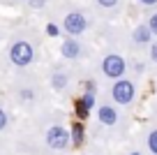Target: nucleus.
I'll return each mask as SVG.
<instances>
[{
  "mask_svg": "<svg viewBox=\"0 0 157 155\" xmlns=\"http://www.w3.org/2000/svg\"><path fill=\"white\" fill-rule=\"evenodd\" d=\"M127 155H143L141 150H132V153H127Z\"/></svg>",
  "mask_w": 157,
  "mask_h": 155,
  "instance_id": "nucleus-19",
  "label": "nucleus"
},
{
  "mask_svg": "<svg viewBox=\"0 0 157 155\" xmlns=\"http://www.w3.org/2000/svg\"><path fill=\"white\" fill-rule=\"evenodd\" d=\"M10 60L16 67H28L35 63V46L28 39H14L10 44Z\"/></svg>",
  "mask_w": 157,
  "mask_h": 155,
  "instance_id": "nucleus-3",
  "label": "nucleus"
},
{
  "mask_svg": "<svg viewBox=\"0 0 157 155\" xmlns=\"http://www.w3.org/2000/svg\"><path fill=\"white\" fill-rule=\"evenodd\" d=\"M44 141H46V146H49L51 150H65L72 144V137H69V132L65 130L63 125H51L49 130H46V134H44Z\"/></svg>",
  "mask_w": 157,
  "mask_h": 155,
  "instance_id": "nucleus-5",
  "label": "nucleus"
},
{
  "mask_svg": "<svg viewBox=\"0 0 157 155\" xmlns=\"http://www.w3.org/2000/svg\"><path fill=\"white\" fill-rule=\"evenodd\" d=\"M90 28V19L83 10H69L67 14L63 16V30L67 37H81L83 33H88Z\"/></svg>",
  "mask_w": 157,
  "mask_h": 155,
  "instance_id": "nucleus-1",
  "label": "nucleus"
},
{
  "mask_svg": "<svg viewBox=\"0 0 157 155\" xmlns=\"http://www.w3.org/2000/svg\"><path fill=\"white\" fill-rule=\"evenodd\" d=\"M132 42L136 44V46H150L155 39H152V33L150 28H148V23H136L132 30Z\"/></svg>",
  "mask_w": 157,
  "mask_h": 155,
  "instance_id": "nucleus-7",
  "label": "nucleus"
},
{
  "mask_svg": "<svg viewBox=\"0 0 157 155\" xmlns=\"http://www.w3.org/2000/svg\"><path fill=\"white\" fill-rule=\"evenodd\" d=\"M99 70H102V74L106 79H113V81H118V79H123L125 72H127V60H125V56L120 54H106L102 58V65H99Z\"/></svg>",
  "mask_w": 157,
  "mask_h": 155,
  "instance_id": "nucleus-4",
  "label": "nucleus"
},
{
  "mask_svg": "<svg viewBox=\"0 0 157 155\" xmlns=\"http://www.w3.org/2000/svg\"><path fill=\"white\" fill-rule=\"evenodd\" d=\"M146 148L150 155H157V127L146 132Z\"/></svg>",
  "mask_w": 157,
  "mask_h": 155,
  "instance_id": "nucleus-10",
  "label": "nucleus"
},
{
  "mask_svg": "<svg viewBox=\"0 0 157 155\" xmlns=\"http://www.w3.org/2000/svg\"><path fill=\"white\" fill-rule=\"evenodd\" d=\"M95 5L102 7V10H116L120 5V0H95Z\"/></svg>",
  "mask_w": 157,
  "mask_h": 155,
  "instance_id": "nucleus-13",
  "label": "nucleus"
},
{
  "mask_svg": "<svg viewBox=\"0 0 157 155\" xmlns=\"http://www.w3.org/2000/svg\"><path fill=\"white\" fill-rule=\"evenodd\" d=\"M28 2H30V7L39 10V7H44V2H46V0H28Z\"/></svg>",
  "mask_w": 157,
  "mask_h": 155,
  "instance_id": "nucleus-17",
  "label": "nucleus"
},
{
  "mask_svg": "<svg viewBox=\"0 0 157 155\" xmlns=\"http://www.w3.org/2000/svg\"><path fill=\"white\" fill-rule=\"evenodd\" d=\"M97 118H99V123H102V125L113 127V125H118L120 113H118V109L113 107V104H102V107L97 109Z\"/></svg>",
  "mask_w": 157,
  "mask_h": 155,
  "instance_id": "nucleus-8",
  "label": "nucleus"
},
{
  "mask_svg": "<svg viewBox=\"0 0 157 155\" xmlns=\"http://www.w3.org/2000/svg\"><path fill=\"white\" fill-rule=\"evenodd\" d=\"M7 123H10V116H7V111H5V109L0 107V132H2V130L7 127Z\"/></svg>",
  "mask_w": 157,
  "mask_h": 155,
  "instance_id": "nucleus-15",
  "label": "nucleus"
},
{
  "mask_svg": "<svg viewBox=\"0 0 157 155\" xmlns=\"http://www.w3.org/2000/svg\"><path fill=\"white\" fill-rule=\"evenodd\" d=\"M60 56H63L65 60H78L83 56V44L78 42V39H74V37L63 39V44H60Z\"/></svg>",
  "mask_w": 157,
  "mask_h": 155,
  "instance_id": "nucleus-6",
  "label": "nucleus"
},
{
  "mask_svg": "<svg viewBox=\"0 0 157 155\" xmlns=\"http://www.w3.org/2000/svg\"><path fill=\"white\" fill-rule=\"evenodd\" d=\"M69 86V72L67 70H56L51 74V88L53 90H65Z\"/></svg>",
  "mask_w": 157,
  "mask_h": 155,
  "instance_id": "nucleus-9",
  "label": "nucleus"
},
{
  "mask_svg": "<svg viewBox=\"0 0 157 155\" xmlns=\"http://www.w3.org/2000/svg\"><path fill=\"white\" fill-rule=\"evenodd\" d=\"M69 137H72L74 144H81V141H83V125H81V123H74L72 130H69Z\"/></svg>",
  "mask_w": 157,
  "mask_h": 155,
  "instance_id": "nucleus-12",
  "label": "nucleus"
},
{
  "mask_svg": "<svg viewBox=\"0 0 157 155\" xmlns=\"http://www.w3.org/2000/svg\"><path fill=\"white\" fill-rule=\"evenodd\" d=\"M148 28H150V33H152V37H157V12H152L150 16H148Z\"/></svg>",
  "mask_w": 157,
  "mask_h": 155,
  "instance_id": "nucleus-14",
  "label": "nucleus"
},
{
  "mask_svg": "<svg viewBox=\"0 0 157 155\" xmlns=\"http://www.w3.org/2000/svg\"><path fill=\"white\" fill-rule=\"evenodd\" d=\"M111 100L113 104H118V107H129V104H134V100H136V83L132 81V79L123 77L118 79V81L111 83Z\"/></svg>",
  "mask_w": 157,
  "mask_h": 155,
  "instance_id": "nucleus-2",
  "label": "nucleus"
},
{
  "mask_svg": "<svg viewBox=\"0 0 157 155\" xmlns=\"http://www.w3.org/2000/svg\"><path fill=\"white\" fill-rule=\"evenodd\" d=\"M143 7H157V0H139Z\"/></svg>",
  "mask_w": 157,
  "mask_h": 155,
  "instance_id": "nucleus-18",
  "label": "nucleus"
},
{
  "mask_svg": "<svg viewBox=\"0 0 157 155\" xmlns=\"http://www.w3.org/2000/svg\"><path fill=\"white\" fill-rule=\"evenodd\" d=\"M90 109H93V107H90L83 97H78V100H76V116H78V118H88Z\"/></svg>",
  "mask_w": 157,
  "mask_h": 155,
  "instance_id": "nucleus-11",
  "label": "nucleus"
},
{
  "mask_svg": "<svg viewBox=\"0 0 157 155\" xmlns=\"http://www.w3.org/2000/svg\"><path fill=\"white\" fill-rule=\"evenodd\" d=\"M148 49H150V60H152V63L157 65V39H155V42H152V44H150Z\"/></svg>",
  "mask_w": 157,
  "mask_h": 155,
  "instance_id": "nucleus-16",
  "label": "nucleus"
}]
</instances>
